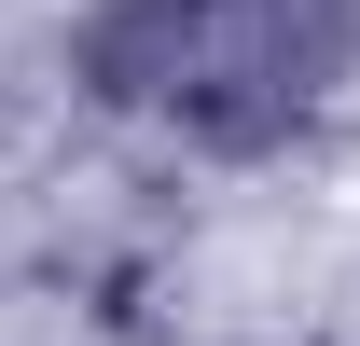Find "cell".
I'll return each mask as SVG.
<instances>
[{
    "label": "cell",
    "instance_id": "cell-1",
    "mask_svg": "<svg viewBox=\"0 0 360 346\" xmlns=\"http://www.w3.org/2000/svg\"><path fill=\"white\" fill-rule=\"evenodd\" d=\"M360 84V0H236L208 84L180 97V125L208 153H277L319 97Z\"/></svg>",
    "mask_w": 360,
    "mask_h": 346
},
{
    "label": "cell",
    "instance_id": "cell-2",
    "mask_svg": "<svg viewBox=\"0 0 360 346\" xmlns=\"http://www.w3.org/2000/svg\"><path fill=\"white\" fill-rule=\"evenodd\" d=\"M222 14L236 0H97L70 70H84L97 111H180L208 84V56H222Z\"/></svg>",
    "mask_w": 360,
    "mask_h": 346
}]
</instances>
